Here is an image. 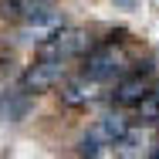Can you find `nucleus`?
<instances>
[{
	"instance_id": "f257e3e1",
	"label": "nucleus",
	"mask_w": 159,
	"mask_h": 159,
	"mask_svg": "<svg viewBox=\"0 0 159 159\" xmlns=\"http://www.w3.org/2000/svg\"><path fill=\"white\" fill-rule=\"evenodd\" d=\"M125 54L108 41V44H95L85 58H81V78L85 81H119L125 75Z\"/></svg>"
},
{
	"instance_id": "f03ea898",
	"label": "nucleus",
	"mask_w": 159,
	"mask_h": 159,
	"mask_svg": "<svg viewBox=\"0 0 159 159\" xmlns=\"http://www.w3.org/2000/svg\"><path fill=\"white\" fill-rule=\"evenodd\" d=\"M61 78H64V61L48 58V54H37V61L24 71L20 85H24V92H44V88L58 85Z\"/></svg>"
},
{
	"instance_id": "7ed1b4c3",
	"label": "nucleus",
	"mask_w": 159,
	"mask_h": 159,
	"mask_svg": "<svg viewBox=\"0 0 159 159\" xmlns=\"http://www.w3.org/2000/svg\"><path fill=\"white\" fill-rule=\"evenodd\" d=\"M156 85H152V78L146 75V71H132V75H122L119 81H115V92H112V105H119V108H135L142 98L149 95Z\"/></svg>"
},
{
	"instance_id": "20e7f679",
	"label": "nucleus",
	"mask_w": 159,
	"mask_h": 159,
	"mask_svg": "<svg viewBox=\"0 0 159 159\" xmlns=\"http://www.w3.org/2000/svg\"><path fill=\"white\" fill-rule=\"evenodd\" d=\"M85 44H88V37H85L81 31H54L51 37H44V41H41V54L58 58V61H68V58L81 54V51H85Z\"/></svg>"
},
{
	"instance_id": "39448f33",
	"label": "nucleus",
	"mask_w": 159,
	"mask_h": 159,
	"mask_svg": "<svg viewBox=\"0 0 159 159\" xmlns=\"http://www.w3.org/2000/svg\"><path fill=\"white\" fill-rule=\"evenodd\" d=\"M129 122H132V125H142V129L159 125V85L132 108V119H129Z\"/></svg>"
},
{
	"instance_id": "423d86ee",
	"label": "nucleus",
	"mask_w": 159,
	"mask_h": 159,
	"mask_svg": "<svg viewBox=\"0 0 159 159\" xmlns=\"http://www.w3.org/2000/svg\"><path fill=\"white\" fill-rule=\"evenodd\" d=\"M44 3H51V0H0V17H7V20H27V14L37 10V7H44Z\"/></svg>"
},
{
	"instance_id": "0eeeda50",
	"label": "nucleus",
	"mask_w": 159,
	"mask_h": 159,
	"mask_svg": "<svg viewBox=\"0 0 159 159\" xmlns=\"http://www.w3.org/2000/svg\"><path fill=\"white\" fill-rule=\"evenodd\" d=\"M78 152H81V159H98V152H102V142H98V135H81V142H78Z\"/></svg>"
},
{
	"instance_id": "6e6552de",
	"label": "nucleus",
	"mask_w": 159,
	"mask_h": 159,
	"mask_svg": "<svg viewBox=\"0 0 159 159\" xmlns=\"http://www.w3.org/2000/svg\"><path fill=\"white\" fill-rule=\"evenodd\" d=\"M112 3H115V7H122V10H132L139 0H112Z\"/></svg>"
},
{
	"instance_id": "1a4fd4ad",
	"label": "nucleus",
	"mask_w": 159,
	"mask_h": 159,
	"mask_svg": "<svg viewBox=\"0 0 159 159\" xmlns=\"http://www.w3.org/2000/svg\"><path fill=\"white\" fill-rule=\"evenodd\" d=\"M146 159H159V142L152 146V149H149V156H146Z\"/></svg>"
}]
</instances>
